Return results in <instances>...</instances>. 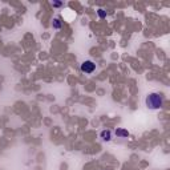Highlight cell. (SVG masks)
Here are the masks:
<instances>
[{
  "instance_id": "3957f363",
  "label": "cell",
  "mask_w": 170,
  "mask_h": 170,
  "mask_svg": "<svg viewBox=\"0 0 170 170\" xmlns=\"http://www.w3.org/2000/svg\"><path fill=\"white\" fill-rule=\"evenodd\" d=\"M100 138H101L104 142L112 141V138H113V132L109 130V129H104V130L100 132Z\"/></svg>"
},
{
  "instance_id": "52a82bcc",
  "label": "cell",
  "mask_w": 170,
  "mask_h": 170,
  "mask_svg": "<svg viewBox=\"0 0 170 170\" xmlns=\"http://www.w3.org/2000/svg\"><path fill=\"white\" fill-rule=\"evenodd\" d=\"M64 5V3L63 2H53L52 3V7H56V8H59V7H63Z\"/></svg>"
},
{
  "instance_id": "7a4b0ae2",
  "label": "cell",
  "mask_w": 170,
  "mask_h": 170,
  "mask_svg": "<svg viewBox=\"0 0 170 170\" xmlns=\"http://www.w3.org/2000/svg\"><path fill=\"white\" fill-rule=\"evenodd\" d=\"M96 64L92 61V60H85V61H82L81 64H80V71L82 73H85V75H92L93 72L96 71Z\"/></svg>"
},
{
  "instance_id": "6da1fadb",
  "label": "cell",
  "mask_w": 170,
  "mask_h": 170,
  "mask_svg": "<svg viewBox=\"0 0 170 170\" xmlns=\"http://www.w3.org/2000/svg\"><path fill=\"white\" fill-rule=\"evenodd\" d=\"M165 104V96L159 92H152L148 93L145 97V105L150 111H158Z\"/></svg>"
},
{
  "instance_id": "8992f818",
  "label": "cell",
  "mask_w": 170,
  "mask_h": 170,
  "mask_svg": "<svg viewBox=\"0 0 170 170\" xmlns=\"http://www.w3.org/2000/svg\"><path fill=\"white\" fill-rule=\"evenodd\" d=\"M97 15H98L100 19H105V18H106V11H104V9L100 8L98 11H97Z\"/></svg>"
},
{
  "instance_id": "5b68a950",
  "label": "cell",
  "mask_w": 170,
  "mask_h": 170,
  "mask_svg": "<svg viewBox=\"0 0 170 170\" xmlns=\"http://www.w3.org/2000/svg\"><path fill=\"white\" fill-rule=\"evenodd\" d=\"M52 27H53V29H61L63 21L59 18H55L53 19V21H52Z\"/></svg>"
},
{
  "instance_id": "277c9868",
  "label": "cell",
  "mask_w": 170,
  "mask_h": 170,
  "mask_svg": "<svg viewBox=\"0 0 170 170\" xmlns=\"http://www.w3.org/2000/svg\"><path fill=\"white\" fill-rule=\"evenodd\" d=\"M114 134L117 136L118 138H128L129 136H130V133L126 130V129H124V128H117L114 130Z\"/></svg>"
}]
</instances>
